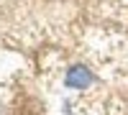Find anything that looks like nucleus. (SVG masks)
Here are the masks:
<instances>
[{
  "mask_svg": "<svg viewBox=\"0 0 128 115\" xmlns=\"http://www.w3.org/2000/svg\"><path fill=\"white\" fill-rule=\"evenodd\" d=\"M92 82H95V74L84 67H72L67 72V77H64V85L69 90H87Z\"/></svg>",
  "mask_w": 128,
  "mask_h": 115,
  "instance_id": "f257e3e1",
  "label": "nucleus"
}]
</instances>
